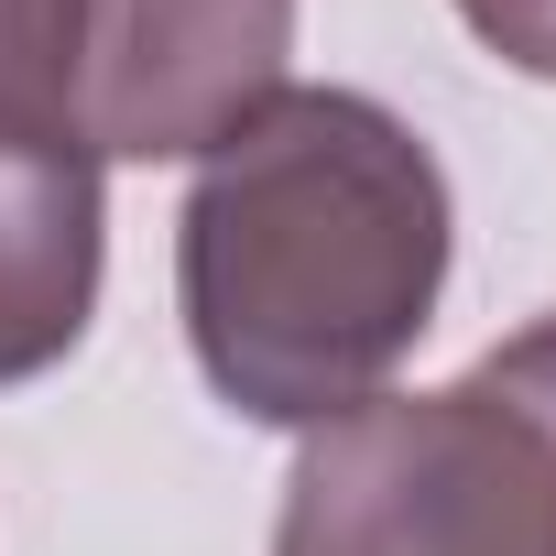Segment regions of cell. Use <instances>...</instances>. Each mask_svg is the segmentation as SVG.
<instances>
[{
	"label": "cell",
	"instance_id": "277c9868",
	"mask_svg": "<svg viewBox=\"0 0 556 556\" xmlns=\"http://www.w3.org/2000/svg\"><path fill=\"white\" fill-rule=\"evenodd\" d=\"M99 262H110L99 164L77 142H55V131L0 121V393L45 382L88 339Z\"/></svg>",
	"mask_w": 556,
	"mask_h": 556
},
{
	"label": "cell",
	"instance_id": "8992f818",
	"mask_svg": "<svg viewBox=\"0 0 556 556\" xmlns=\"http://www.w3.org/2000/svg\"><path fill=\"white\" fill-rule=\"evenodd\" d=\"M458 23L502 55V66H523V77H556V0H458Z\"/></svg>",
	"mask_w": 556,
	"mask_h": 556
},
{
	"label": "cell",
	"instance_id": "7a4b0ae2",
	"mask_svg": "<svg viewBox=\"0 0 556 556\" xmlns=\"http://www.w3.org/2000/svg\"><path fill=\"white\" fill-rule=\"evenodd\" d=\"M273 556H556V317L306 426Z\"/></svg>",
	"mask_w": 556,
	"mask_h": 556
},
{
	"label": "cell",
	"instance_id": "6da1fadb",
	"mask_svg": "<svg viewBox=\"0 0 556 556\" xmlns=\"http://www.w3.org/2000/svg\"><path fill=\"white\" fill-rule=\"evenodd\" d=\"M447 175L361 88L262 99L175 207V306L207 393L251 426H328L393 382L447 295Z\"/></svg>",
	"mask_w": 556,
	"mask_h": 556
},
{
	"label": "cell",
	"instance_id": "3957f363",
	"mask_svg": "<svg viewBox=\"0 0 556 556\" xmlns=\"http://www.w3.org/2000/svg\"><path fill=\"white\" fill-rule=\"evenodd\" d=\"M295 0H77V153L186 164L218 153L295 77Z\"/></svg>",
	"mask_w": 556,
	"mask_h": 556
},
{
	"label": "cell",
	"instance_id": "5b68a950",
	"mask_svg": "<svg viewBox=\"0 0 556 556\" xmlns=\"http://www.w3.org/2000/svg\"><path fill=\"white\" fill-rule=\"evenodd\" d=\"M0 121L77 142V0H0Z\"/></svg>",
	"mask_w": 556,
	"mask_h": 556
}]
</instances>
